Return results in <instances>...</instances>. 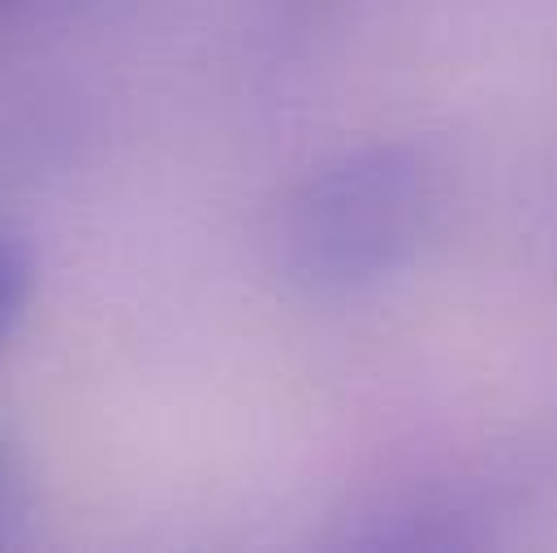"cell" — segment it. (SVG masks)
Segmentation results:
<instances>
[{"instance_id": "cell-1", "label": "cell", "mask_w": 557, "mask_h": 553, "mask_svg": "<svg viewBox=\"0 0 557 553\" xmlns=\"http://www.w3.org/2000/svg\"><path fill=\"white\" fill-rule=\"evenodd\" d=\"M30 281H35V260L30 247L0 225V337L13 329V320L22 316L26 298H30Z\"/></svg>"}]
</instances>
